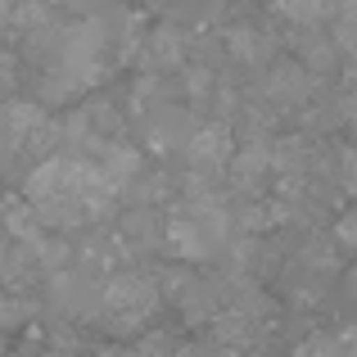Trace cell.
I'll use <instances>...</instances> for the list:
<instances>
[{
  "label": "cell",
  "mask_w": 357,
  "mask_h": 357,
  "mask_svg": "<svg viewBox=\"0 0 357 357\" xmlns=\"http://www.w3.org/2000/svg\"><path fill=\"white\" fill-rule=\"evenodd\" d=\"M335 240H340V244H353V240H357V213H349V218L340 222V231H335Z\"/></svg>",
  "instance_id": "52a82bcc"
},
{
  "label": "cell",
  "mask_w": 357,
  "mask_h": 357,
  "mask_svg": "<svg viewBox=\"0 0 357 357\" xmlns=\"http://www.w3.org/2000/svg\"><path fill=\"white\" fill-rule=\"evenodd\" d=\"M280 18H289L294 27H321L331 14V0H271Z\"/></svg>",
  "instance_id": "8992f818"
},
{
  "label": "cell",
  "mask_w": 357,
  "mask_h": 357,
  "mask_svg": "<svg viewBox=\"0 0 357 357\" xmlns=\"http://www.w3.org/2000/svg\"><path fill=\"white\" fill-rule=\"evenodd\" d=\"M181 59H185V36L176 32V27H158V32H149L145 50H140V63H145L149 73L181 68Z\"/></svg>",
  "instance_id": "277c9868"
},
{
  "label": "cell",
  "mask_w": 357,
  "mask_h": 357,
  "mask_svg": "<svg viewBox=\"0 0 357 357\" xmlns=\"http://www.w3.org/2000/svg\"><path fill=\"white\" fill-rule=\"evenodd\" d=\"M227 50L236 54L240 63H249V68H262V63L276 54V45H271L262 32H253V27H231L227 32Z\"/></svg>",
  "instance_id": "5b68a950"
},
{
  "label": "cell",
  "mask_w": 357,
  "mask_h": 357,
  "mask_svg": "<svg viewBox=\"0 0 357 357\" xmlns=\"http://www.w3.org/2000/svg\"><path fill=\"white\" fill-rule=\"evenodd\" d=\"M231 158H236V140H231L227 122H204V127H195L190 140H185V163L199 167V172H218Z\"/></svg>",
  "instance_id": "7a4b0ae2"
},
{
  "label": "cell",
  "mask_w": 357,
  "mask_h": 357,
  "mask_svg": "<svg viewBox=\"0 0 357 357\" xmlns=\"http://www.w3.org/2000/svg\"><path fill=\"white\" fill-rule=\"evenodd\" d=\"M312 96V68L303 59H280L276 68L267 73V100L280 109H298Z\"/></svg>",
  "instance_id": "3957f363"
},
{
  "label": "cell",
  "mask_w": 357,
  "mask_h": 357,
  "mask_svg": "<svg viewBox=\"0 0 357 357\" xmlns=\"http://www.w3.org/2000/svg\"><path fill=\"white\" fill-rule=\"evenodd\" d=\"M158 303V280L145 271H114L105 280V321L140 326Z\"/></svg>",
  "instance_id": "6da1fadb"
},
{
  "label": "cell",
  "mask_w": 357,
  "mask_h": 357,
  "mask_svg": "<svg viewBox=\"0 0 357 357\" xmlns=\"http://www.w3.org/2000/svg\"><path fill=\"white\" fill-rule=\"evenodd\" d=\"M349 294H353V298H357V267H353V271H349Z\"/></svg>",
  "instance_id": "ba28073f"
}]
</instances>
